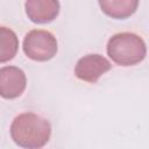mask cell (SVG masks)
<instances>
[{
    "label": "cell",
    "mask_w": 149,
    "mask_h": 149,
    "mask_svg": "<svg viewBox=\"0 0 149 149\" xmlns=\"http://www.w3.org/2000/svg\"><path fill=\"white\" fill-rule=\"evenodd\" d=\"M10 137L15 144L24 149H40L45 146L51 135L49 121L35 113H21L10 125Z\"/></svg>",
    "instance_id": "cell-1"
},
{
    "label": "cell",
    "mask_w": 149,
    "mask_h": 149,
    "mask_svg": "<svg viewBox=\"0 0 149 149\" xmlns=\"http://www.w3.org/2000/svg\"><path fill=\"white\" fill-rule=\"evenodd\" d=\"M107 55L118 65L133 66L146 58L147 47L143 38L134 33H118L107 42Z\"/></svg>",
    "instance_id": "cell-2"
},
{
    "label": "cell",
    "mask_w": 149,
    "mask_h": 149,
    "mask_svg": "<svg viewBox=\"0 0 149 149\" xmlns=\"http://www.w3.org/2000/svg\"><path fill=\"white\" fill-rule=\"evenodd\" d=\"M23 52L26 56L36 62H47L57 54L58 45L56 37L48 30H30L23 40Z\"/></svg>",
    "instance_id": "cell-3"
},
{
    "label": "cell",
    "mask_w": 149,
    "mask_h": 149,
    "mask_svg": "<svg viewBox=\"0 0 149 149\" xmlns=\"http://www.w3.org/2000/svg\"><path fill=\"white\" fill-rule=\"evenodd\" d=\"M112 68L109 61L99 54H90L78 59L74 74L79 80L94 84Z\"/></svg>",
    "instance_id": "cell-4"
},
{
    "label": "cell",
    "mask_w": 149,
    "mask_h": 149,
    "mask_svg": "<svg viewBox=\"0 0 149 149\" xmlns=\"http://www.w3.org/2000/svg\"><path fill=\"white\" fill-rule=\"evenodd\" d=\"M26 86V73L20 68L9 65L0 69V97L15 99L24 92Z\"/></svg>",
    "instance_id": "cell-5"
},
{
    "label": "cell",
    "mask_w": 149,
    "mask_h": 149,
    "mask_svg": "<svg viewBox=\"0 0 149 149\" xmlns=\"http://www.w3.org/2000/svg\"><path fill=\"white\" fill-rule=\"evenodd\" d=\"M59 2L56 0H28L24 3L28 19L38 24L54 21L59 14Z\"/></svg>",
    "instance_id": "cell-6"
},
{
    "label": "cell",
    "mask_w": 149,
    "mask_h": 149,
    "mask_svg": "<svg viewBox=\"0 0 149 149\" xmlns=\"http://www.w3.org/2000/svg\"><path fill=\"white\" fill-rule=\"evenodd\" d=\"M101 10L112 19H127L133 15L139 6L137 0H100Z\"/></svg>",
    "instance_id": "cell-7"
},
{
    "label": "cell",
    "mask_w": 149,
    "mask_h": 149,
    "mask_svg": "<svg viewBox=\"0 0 149 149\" xmlns=\"http://www.w3.org/2000/svg\"><path fill=\"white\" fill-rule=\"evenodd\" d=\"M19 50V38L16 34L7 28L0 27V63L13 59Z\"/></svg>",
    "instance_id": "cell-8"
}]
</instances>
